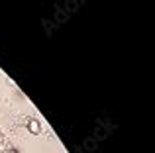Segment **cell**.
<instances>
[{"mask_svg":"<svg viewBox=\"0 0 155 153\" xmlns=\"http://www.w3.org/2000/svg\"><path fill=\"white\" fill-rule=\"evenodd\" d=\"M28 128H30V132L31 134H39V122H35V120H30V124H28Z\"/></svg>","mask_w":155,"mask_h":153,"instance_id":"1","label":"cell"}]
</instances>
